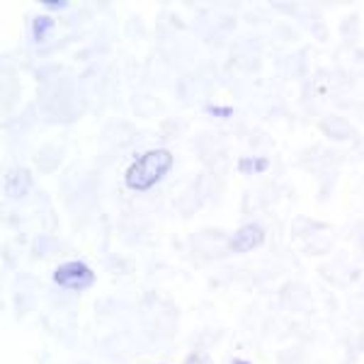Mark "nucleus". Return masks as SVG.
I'll list each match as a JSON object with an SVG mask.
<instances>
[{
  "instance_id": "obj_1",
  "label": "nucleus",
  "mask_w": 364,
  "mask_h": 364,
  "mask_svg": "<svg viewBox=\"0 0 364 364\" xmlns=\"http://www.w3.org/2000/svg\"><path fill=\"white\" fill-rule=\"evenodd\" d=\"M170 168H173V156L168 154V151H149V154H144L141 158L129 166L127 175H124V182L127 187H132V190H151L154 185H158L166 175L170 173Z\"/></svg>"
},
{
  "instance_id": "obj_2",
  "label": "nucleus",
  "mask_w": 364,
  "mask_h": 364,
  "mask_svg": "<svg viewBox=\"0 0 364 364\" xmlns=\"http://www.w3.org/2000/svg\"><path fill=\"white\" fill-rule=\"evenodd\" d=\"M54 282L63 289H70V291H83L87 287L95 284V272L80 260H70V262H63L61 267H56L54 272Z\"/></svg>"
},
{
  "instance_id": "obj_3",
  "label": "nucleus",
  "mask_w": 364,
  "mask_h": 364,
  "mask_svg": "<svg viewBox=\"0 0 364 364\" xmlns=\"http://www.w3.org/2000/svg\"><path fill=\"white\" fill-rule=\"evenodd\" d=\"M262 243V228L260 226H243L240 231L233 233L231 238V250L236 252H248L255 250Z\"/></svg>"
},
{
  "instance_id": "obj_4",
  "label": "nucleus",
  "mask_w": 364,
  "mask_h": 364,
  "mask_svg": "<svg viewBox=\"0 0 364 364\" xmlns=\"http://www.w3.org/2000/svg\"><path fill=\"white\" fill-rule=\"evenodd\" d=\"M51 29H54V20H51V17H37V20L32 22V37H34V42H42L44 34L51 32Z\"/></svg>"
},
{
  "instance_id": "obj_5",
  "label": "nucleus",
  "mask_w": 364,
  "mask_h": 364,
  "mask_svg": "<svg viewBox=\"0 0 364 364\" xmlns=\"http://www.w3.org/2000/svg\"><path fill=\"white\" fill-rule=\"evenodd\" d=\"M209 112L216 114V117H231L233 109L231 107H209Z\"/></svg>"
},
{
  "instance_id": "obj_6",
  "label": "nucleus",
  "mask_w": 364,
  "mask_h": 364,
  "mask_svg": "<svg viewBox=\"0 0 364 364\" xmlns=\"http://www.w3.org/2000/svg\"><path fill=\"white\" fill-rule=\"evenodd\" d=\"M44 8H49V10H63V8H66V3H63V0H46Z\"/></svg>"
},
{
  "instance_id": "obj_7",
  "label": "nucleus",
  "mask_w": 364,
  "mask_h": 364,
  "mask_svg": "<svg viewBox=\"0 0 364 364\" xmlns=\"http://www.w3.org/2000/svg\"><path fill=\"white\" fill-rule=\"evenodd\" d=\"M233 364H250V362H243V360H238V362H233Z\"/></svg>"
}]
</instances>
